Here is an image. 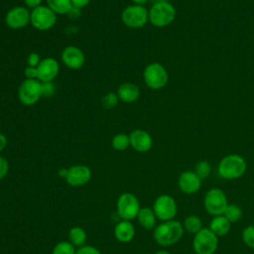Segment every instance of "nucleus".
Returning <instances> with one entry per match:
<instances>
[{"instance_id": "obj_1", "label": "nucleus", "mask_w": 254, "mask_h": 254, "mask_svg": "<svg viewBox=\"0 0 254 254\" xmlns=\"http://www.w3.org/2000/svg\"><path fill=\"white\" fill-rule=\"evenodd\" d=\"M185 232L183 224L179 220L162 221L153 230V238L163 247H169L181 240Z\"/></svg>"}, {"instance_id": "obj_2", "label": "nucleus", "mask_w": 254, "mask_h": 254, "mask_svg": "<svg viewBox=\"0 0 254 254\" xmlns=\"http://www.w3.org/2000/svg\"><path fill=\"white\" fill-rule=\"evenodd\" d=\"M247 170L246 160L237 154L223 157L217 167V173L224 180H236L241 178Z\"/></svg>"}, {"instance_id": "obj_3", "label": "nucleus", "mask_w": 254, "mask_h": 254, "mask_svg": "<svg viewBox=\"0 0 254 254\" xmlns=\"http://www.w3.org/2000/svg\"><path fill=\"white\" fill-rule=\"evenodd\" d=\"M176 14V8L170 2H156L149 9V22L157 28H163L174 22Z\"/></svg>"}, {"instance_id": "obj_4", "label": "nucleus", "mask_w": 254, "mask_h": 254, "mask_svg": "<svg viewBox=\"0 0 254 254\" xmlns=\"http://www.w3.org/2000/svg\"><path fill=\"white\" fill-rule=\"evenodd\" d=\"M145 84L154 90L166 86L169 80V74L166 67L159 63H151L146 65L143 71Z\"/></svg>"}, {"instance_id": "obj_5", "label": "nucleus", "mask_w": 254, "mask_h": 254, "mask_svg": "<svg viewBox=\"0 0 254 254\" xmlns=\"http://www.w3.org/2000/svg\"><path fill=\"white\" fill-rule=\"evenodd\" d=\"M218 247V237L206 227L193 235L192 249L195 254H214Z\"/></svg>"}, {"instance_id": "obj_6", "label": "nucleus", "mask_w": 254, "mask_h": 254, "mask_svg": "<svg viewBox=\"0 0 254 254\" xmlns=\"http://www.w3.org/2000/svg\"><path fill=\"white\" fill-rule=\"evenodd\" d=\"M228 200L225 192L219 188L209 189L203 198V207L211 216L223 214Z\"/></svg>"}, {"instance_id": "obj_7", "label": "nucleus", "mask_w": 254, "mask_h": 254, "mask_svg": "<svg viewBox=\"0 0 254 254\" xmlns=\"http://www.w3.org/2000/svg\"><path fill=\"white\" fill-rule=\"evenodd\" d=\"M123 24L130 29L143 28L149 22V10L141 5H129L121 13Z\"/></svg>"}, {"instance_id": "obj_8", "label": "nucleus", "mask_w": 254, "mask_h": 254, "mask_svg": "<svg viewBox=\"0 0 254 254\" xmlns=\"http://www.w3.org/2000/svg\"><path fill=\"white\" fill-rule=\"evenodd\" d=\"M140 201L137 196L131 192L121 193L116 201L117 214L123 220H133L137 217L140 210Z\"/></svg>"}, {"instance_id": "obj_9", "label": "nucleus", "mask_w": 254, "mask_h": 254, "mask_svg": "<svg viewBox=\"0 0 254 254\" xmlns=\"http://www.w3.org/2000/svg\"><path fill=\"white\" fill-rule=\"evenodd\" d=\"M57 16L47 5H41L32 9L30 24L38 31H49L56 25Z\"/></svg>"}, {"instance_id": "obj_10", "label": "nucleus", "mask_w": 254, "mask_h": 254, "mask_svg": "<svg viewBox=\"0 0 254 254\" xmlns=\"http://www.w3.org/2000/svg\"><path fill=\"white\" fill-rule=\"evenodd\" d=\"M42 94V82L39 79H25L19 85L18 98L25 106H32L36 104Z\"/></svg>"}, {"instance_id": "obj_11", "label": "nucleus", "mask_w": 254, "mask_h": 254, "mask_svg": "<svg viewBox=\"0 0 254 254\" xmlns=\"http://www.w3.org/2000/svg\"><path fill=\"white\" fill-rule=\"evenodd\" d=\"M152 208L157 218L161 221L174 219L178 212V205L175 198L167 193L160 194L155 199Z\"/></svg>"}, {"instance_id": "obj_12", "label": "nucleus", "mask_w": 254, "mask_h": 254, "mask_svg": "<svg viewBox=\"0 0 254 254\" xmlns=\"http://www.w3.org/2000/svg\"><path fill=\"white\" fill-rule=\"evenodd\" d=\"M31 11L26 6H15L7 11L5 23L12 30H20L30 24Z\"/></svg>"}, {"instance_id": "obj_13", "label": "nucleus", "mask_w": 254, "mask_h": 254, "mask_svg": "<svg viewBox=\"0 0 254 254\" xmlns=\"http://www.w3.org/2000/svg\"><path fill=\"white\" fill-rule=\"evenodd\" d=\"M92 177V172L85 165H73L67 169L65 182L71 187H81L86 185Z\"/></svg>"}, {"instance_id": "obj_14", "label": "nucleus", "mask_w": 254, "mask_h": 254, "mask_svg": "<svg viewBox=\"0 0 254 254\" xmlns=\"http://www.w3.org/2000/svg\"><path fill=\"white\" fill-rule=\"evenodd\" d=\"M62 62L70 69H79L85 63L84 53L75 46H67L62 52Z\"/></svg>"}, {"instance_id": "obj_15", "label": "nucleus", "mask_w": 254, "mask_h": 254, "mask_svg": "<svg viewBox=\"0 0 254 254\" xmlns=\"http://www.w3.org/2000/svg\"><path fill=\"white\" fill-rule=\"evenodd\" d=\"M38 79L41 82L53 81L60 72L59 62L55 58H44L37 66Z\"/></svg>"}, {"instance_id": "obj_16", "label": "nucleus", "mask_w": 254, "mask_h": 254, "mask_svg": "<svg viewBox=\"0 0 254 254\" xmlns=\"http://www.w3.org/2000/svg\"><path fill=\"white\" fill-rule=\"evenodd\" d=\"M201 179L193 171H185L178 178V187L186 194H193L201 188Z\"/></svg>"}, {"instance_id": "obj_17", "label": "nucleus", "mask_w": 254, "mask_h": 254, "mask_svg": "<svg viewBox=\"0 0 254 254\" xmlns=\"http://www.w3.org/2000/svg\"><path fill=\"white\" fill-rule=\"evenodd\" d=\"M130 147L136 152L147 153L153 147L152 136L143 129H135L129 134Z\"/></svg>"}, {"instance_id": "obj_18", "label": "nucleus", "mask_w": 254, "mask_h": 254, "mask_svg": "<svg viewBox=\"0 0 254 254\" xmlns=\"http://www.w3.org/2000/svg\"><path fill=\"white\" fill-rule=\"evenodd\" d=\"M114 236L121 243H129L135 236V227L130 220L121 219L114 227Z\"/></svg>"}, {"instance_id": "obj_19", "label": "nucleus", "mask_w": 254, "mask_h": 254, "mask_svg": "<svg viewBox=\"0 0 254 254\" xmlns=\"http://www.w3.org/2000/svg\"><path fill=\"white\" fill-rule=\"evenodd\" d=\"M120 101L124 103H133L139 99L140 88L132 82H124L120 84L116 91Z\"/></svg>"}, {"instance_id": "obj_20", "label": "nucleus", "mask_w": 254, "mask_h": 254, "mask_svg": "<svg viewBox=\"0 0 254 254\" xmlns=\"http://www.w3.org/2000/svg\"><path fill=\"white\" fill-rule=\"evenodd\" d=\"M217 237L225 236L228 234L231 228V222L223 215H216L213 216L210 220L209 227H208Z\"/></svg>"}, {"instance_id": "obj_21", "label": "nucleus", "mask_w": 254, "mask_h": 254, "mask_svg": "<svg viewBox=\"0 0 254 254\" xmlns=\"http://www.w3.org/2000/svg\"><path fill=\"white\" fill-rule=\"evenodd\" d=\"M136 218H137L139 224L147 230L154 229L157 225V219L158 218H157L153 208L141 207Z\"/></svg>"}, {"instance_id": "obj_22", "label": "nucleus", "mask_w": 254, "mask_h": 254, "mask_svg": "<svg viewBox=\"0 0 254 254\" xmlns=\"http://www.w3.org/2000/svg\"><path fill=\"white\" fill-rule=\"evenodd\" d=\"M87 234L85 230L80 226H73L68 231V241L75 247L79 248L85 245Z\"/></svg>"}, {"instance_id": "obj_23", "label": "nucleus", "mask_w": 254, "mask_h": 254, "mask_svg": "<svg viewBox=\"0 0 254 254\" xmlns=\"http://www.w3.org/2000/svg\"><path fill=\"white\" fill-rule=\"evenodd\" d=\"M183 226L185 231H187L190 234H196L199 230L203 228L202 226V220L199 216L195 214H190L188 215L183 222Z\"/></svg>"}, {"instance_id": "obj_24", "label": "nucleus", "mask_w": 254, "mask_h": 254, "mask_svg": "<svg viewBox=\"0 0 254 254\" xmlns=\"http://www.w3.org/2000/svg\"><path fill=\"white\" fill-rule=\"evenodd\" d=\"M47 6L57 15H67L72 8L71 0H46Z\"/></svg>"}, {"instance_id": "obj_25", "label": "nucleus", "mask_w": 254, "mask_h": 254, "mask_svg": "<svg viewBox=\"0 0 254 254\" xmlns=\"http://www.w3.org/2000/svg\"><path fill=\"white\" fill-rule=\"evenodd\" d=\"M111 146L116 151H125L130 147L129 134L118 133L111 140Z\"/></svg>"}, {"instance_id": "obj_26", "label": "nucleus", "mask_w": 254, "mask_h": 254, "mask_svg": "<svg viewBox=\"0 0 254 254\" xmlns=\"http://www.w3.org/2000/svg\"><path fill=\"white\" fill-rule=\"evenodd\" d=\"M243 214V211L241 209V207L236 204V203H228V205L226 206L223 215L231 222H237L238 220L241 219Z\"/></svg>"}, {"instance_id": "obj_27", "label": "nucleus", "mask_w": 254, "mask_h": 254, "mask_svg": "<svg viewBox=\"0 0 254 254\" xmlns=\"http://www.w3.org/2000/svg\"><path fill=\"white\" fill-rule=\"evenodd\" d=\"M193 172L198 176L199 179L204 180V179L208 178L211 173V165L209 164V162H207L205 160L199 161L195 164Z\"/></svg>"}, {"instance_id": "obj_28", "label": "nucleus", "mask_w": 254, "mask_h": 254, "mask_svg": "<svg viewBox=\"0 0 254 254\" xmlns=\"http://www.w3.org/2000/svg\"><path fill=\"white\" fill-rule=\"evenodd\" d=\"M75 247L69 241H61L54 246L52 254H75Z\"/></svg>"}, {"instance_id": "obj_29", "label": "nucleus", "mask_w": 254, "mask_h": 254, "mask_svg": "<svg viewBox=\"0 0 254 254\" xmlns=\"http://www.w3.org/2000/svg\"><path fill=\"white\" fill-rule=\"evenodd\" d=\"M241 239L247 247L254 249V225H248L242 230Z\"/></svg>"}, {"instance_id": "obj_30", "label": "nucleus", "mask_w": 254, "mask_h": 254, "mask_svg": "<svg viewBox=\"0 0 254 254\" xmlns=\"http://www.w3.org/2000/svg\"><path fill=\"white\" fill-rule=\"evenodd\" d=\"M118 102H119V98L117 93L115 92H108L101 99L102 106L106 109H113L114 107H116Z\"/></svg>"}, {"instance_id": "obj_31", "label": "nucleus", "mask_w": 254, "mask_h": 254, "mask_svg": "<svg viewBox=\"0 0 254 254\" xmlns=\"http://www.w3.org/2000/svg\"><path fill=\"white\" fill-rule=\"evenodd\" d=\"M56 92V86L53 81L42 82V94L44 97L53 96Z\"/></svg>"}, {"instance_id": "obj_32", "label": "nucleus", "mask_w": 254, "mask_h": 254, "mask_svg": "<svg viewBox=\"0 0 254 254\" xmlns=\"http://www.w3.org/2000/svg\"><path fill=\"white\" fill-rule=\"evenodd\" d=\"M41 61H42V59L40 58V55L36 52H32L27 57V65L37 67L39 65V64L41 63Z\"/></svg>"}, {"instance_id": "obj_33", "label": "nucleus", "mask_w": 254, "mask_h": 254, "mask_svg": "<svg viewBox=\"0 0 254 254\" xmlns=\"http://www.w3.org/2000/svg\"><path fill=\"white\" fill-rule=\"evenodd\" d=\"M75 254H101V252L94 246L91 245H83L76 249Z\"/></svg>"}, {"instance_id": "obj_34", "label": "nucleus", "mask_w": 254, "mask_h": 254, "mask_svg": "<svg viewBox=\"0 0 254 254\" xmlns=\"http://www.w3.org/2000/svg\"><path fill=\"white\" fill-rule=\"evenodd\" d=\"M9 172V162L6 158L0 156V181H2Z\"/></svg>"}, {"instance_id": "obj_35", "label": "nucleus", "mask_w": 254, "mask_h": 254, "mask_svg": "<svg viewBox=\"0 0 254 254\" xmlns=\"http://www.w3.org/2000/svg\"><path fill=\"white\" fill-rule=\"evenodd\" d=\"M24 75L27 79H38V70L37 67L27 65L24 69Z\"/></svg>"}, {"instance_id": "obj_36", "label": "nucleus", "mask_w": 254, "mask_h": 254, "mask_svg": "<svg viewBox=\"0 0 254 254\" xmlns=\"http://www.w3.org/2000/svg\"><path fill=\"white\" fill-rule=\"evenodd\" d=\"M43 1L44 0H23L25 6L27 8H31V9H34V8H37V7L41 6V5H43L42 4Z\"/></svg>"}, {"instance_id": "obj_37", "label": "nucleus", "mask_w": 254, "mask_h": 254, "mask_svg": "<svg viewBox=\"0 0 254 254\" xmlns=\"http://www.w3.org/2000/svg\"><path fill=\"white\" fill-rule=\"evenodd\" d=\"M90 1L91 0H71V4L73 7L81 9L86 7L90 3Z\"/></svg>"}, {"instance_id": "obj_38", "label": "nucleus", "mask_w": 254, "mask_h": 254, "mask_svg": "<svg viewBox=\"0 0 254 254\" xmlns=\"http://www.w3.org/2000/svg\"><path fill=\"white\" fill-rule=\"evenodd\" d=\"M80 15V9L79 8H76V7H73L69 10V12L67 13V16L70 18V19H76L78 16Z\"/></svg>"}, {"instance_id": "obj_39", "label": "nucleus", "mask_w": 254, "mask_h": 254, "mask_svg": "<svg viewBox=\"0 0 254 254\" xmlns=\"http://www.w3.org/2000/svg\"><path fill=\"white\" fill-rule=\"evenodd\" d=\"M7 143H8L7 137L3 133L0 132V152H2L6 148Z\"/></svg>"}, {"instance_id": "obj_40", "label": "nucleus", "mask_w": 254, "mask_h": 254, "mask_svg": "<svg viewBox=\"0 0 254 254\" xmlns=\"http://www.w3.org/2000/svg\"><path fill=\"white\" fill-rule=\"evenodd\" d=\"M66 174H67V169L63 168V169L59 170V176H60V177H62V178H64V179H65Z\"/></svg>"}, {"instance_id": "obj_41", "label": "nucleus", "mask_w": 254, "mask_h": 254, "mask_svg": "<svg viewBox=\"0 0 254 254\" xmlns=\"http://www.w3.org/2000/svg\"><path fill=\"white\" fill-rule=\"evenodd\" d=\"M135 5H141V6H144L148 0H131Z\"/></svg>"}, {"instance_id": "obj_42", "label": "nucleus", "mask_w": 254, "mask_h": 254, "mask_svg": "<svg viewBox=\"0 0 254 254\" xmlns=\"http://www.w3.org/2000/svg\"><path fill=\"white\" fill-rule=\"evenodd\" d=\"M155 254H171L169 251H167V250H165V249H162V250H159V251H157Z\"/></svg>"}, {"instance_id": "obj_43", "label": "nucleus", "mask_w": 254, "mask_h": 254, "mask_svg": "<svg viewBox=\"0 0 254 254\" xmlns=\"http://www.w3.org/2000/svg\"><path fill=\"white\" fill-rule=\"evenodd\" d=\"M157 2H169L170 0H156Z\"/></svg>"}]
</instances>
